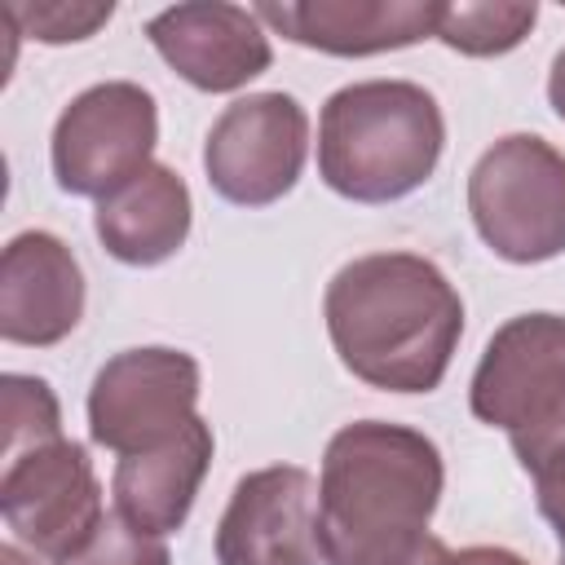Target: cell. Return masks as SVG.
Masks as SVG:
<instances>
[{
  "label": "cell",
  "mask_w": 565,
  "mask_h": 565,
  "mask_svg": "<svg viewBox=\"0 0 565 565\" xmlns=\"http://www.w3.org/2000/svg\"><path fill=\"white\" fill-rule=\"evenodd\" d=\"M322 318L340 366L384 393H433L463 335L455 282L419 252H371L340 265Z\"/></svg>",
  "instance_id": "cell-1"
},
{
  "label": "cell",
  "mask_w": 565,
  "mask_h": 565,
  "mask_svg": "<svg viewBox=\"0 0 565 565\" xmlns=\"http://www.w3.org/2000/svg\"><path fill=\"white\" fill-rule=\"evenodd\" d=\"M446 463L428 433L393 419H353L331 433L318 472L327 565H397L441 503Z\"/></svg>",
  "instance_id": "cell-2"
},
{
  "label": "cell",
  "mask_w": 565,
  "mask_h": 565,
  "mask_svg": "<svg viewBox=\"0 0 565 565\" xmlns=\"http://www.w3.org/2000/svg\"><path fill=\"white\" fill-rule=\"evenodd\" d=\"M446 119L415 79H358L318 115V177L349 203H397L441 163Z\"/></svg>",
  "instance_id": "cell-3"
},
{
  "label": "cell",
  "mask_w": 565,
  "mask_h": 565,
  "mask_svg": "<svg viewBox=\"0 0 565 565\" xmlns=\"http://www.w3.org/2000/svg\"><path fill=\"white\" fill-rule=\"evenodd\" d=\"M468 406L481 424L508 433L534 486L565 481V313L508 318L481 349Z\"/></svg>",
  "instance_id": "cell-4"
},
{
  "label": "cell",
  "mask_w": 565,
  "mask_h": 565,
  "mask_svg": "<svg viewBox=\"0 0 565 565\" xmlns=\"http://www.w3.org/2000/svg\"><path fill=\"white\" fill-rule=\"evenodd\" d=\"M477 238L508 265H543L565 252V154L539 132H508L468 172Z\"/></svg>",
  "instance_id": "cell-5"
},
{
  "label": "cell",
  "mask_w": 565,
  "mask_h": 565,
  "mask_svg": "<svg viewBox=\"0 0 565 565\" xmlns=\"http://www.w3.org/2000/svg\"><path fill=\"white\" fill-rule=\"evenodd\" d=\"M159 106L154 93L132 79H102L75 93L49 137V163L57 190L75 199H106L141 168L154 163Z\"/></svg>",
  "instance_id": "cell-6"
},
{
  "label": "cell",
  "mask_w": 565,
  "mask_h": 565,
  "mask_svg": "<svg viewBox=\"0 0 565 565\" xmlns=\"http://www.w3.org/2000/svg\"><path fill=\"white\" fill-rule=\"evenodd\" d=\"M203 371L172 344H137L106 358L88 384V437L110 455H137L168 441L199 415Z\"/></svg>",
  "instance_id": "cell-7"
},
{
  "label": "cell",
  "mask_w": 565,
  "mask_h": 565,
  "mask_svg": "<svg viewBox=\"0 0 565 565\" xmlns=\"http://www.w3.org/2000/svg\"><path fill=\"white\" fill-rule=\"evenodd\" d=\"M309 159V110L274 88L234 97L207 128V185L234 207H269L296 190Z\"/></svg>",
  "instance_id": "cell-8"
},
{
  "label": "cell",
  "mask_w": 565,
  "mask_h": 565,
  "mask_svg": "<svg viewBox=\"0 0 565 565\" xmlns=\"http://www.w3.org/2000/svg\"><path fill=\"white\" fill-rule=\"evenodd\" d=\"M0 516L13 530V539L35 556H71L106 516L102 481L93 472L88 450L71 437H57L4 459Z\"/></svg>",
  "instance_id": "cell-9"
},
{
  "label": "cell",
  "mask_w": 565,
  "mask_h": 565,
  "mask_svg": "<svg viewBox=\"0 0 565 565\" xmlns=\"http://www.w3.org/2000/svg\"><path fill=\"white\" fill-rule=\"evenodd\" d=\"M216 565H327L318 481L300 463H269L234 481L212 534Z\"/></svg>",
  "instance_id": "cell-10"
},
{
  "label": "cell",
  "mask_w": 565,
  "mask_h": 565,
  "mask_svg": "<svg viewBox=\"0 0 565 565\" xmlns=\"http://www.w3.org/2000/svg\"><path fill=\"white\" fill-rule=\"evenodd\" d=\"M146 40L199 93H238L274 62V44L256 9L225 0L159 9L146 22Z\"/></svg>",
  "instance_id": "cell-11"
},
{
  "label": "cell",
  "mask_w": 565,
  "mask_h": 565,
  "mask_svg": "<svg viewBox=\"0 0 565 565\" xmlns=\"http://www.w3.org/2000/svg\"><path fill=\"white\" fill-rule=\"evenodd\" d=\"M84 269L49 230H22L0 252V335L9 344H62L84 318Z\"/></svg>",
  "instance_id": "cell-12"
},
{
  "label": "cell",
  "mask_w": 565,
  "mask_h": 565,
  "mask_svg": "<svg viewBox=\"0 0 565 565\" xmlns=\"http://www.w3.org/2000/svg\"><path fill=\"white\" fill-rule=\"evenodd\" d=\"M433 0H269L256 18L300 49L327 57H375L437 35Z\"/></svg>",
  "instance_id": "cell-13"
},
{
  "label": "cell",
  "mask_w": 565,
  "mask_h": 565,
  "mask_svg": "<svg viewBox=\"0 0 565 565\" xmlns=\"http://www.w3.org/2000/svg\"><path fill=\"white\" fill-rule=\"evenodd\" d=\"M212 450H216L212 424L194 415L168 441L146 446L137 455H119L115 477H110L115 512L146 534H159V539L177 534L190 521L199 486L212 468Z\"/></svg>",
  "instance_id": "cell-14"
},
{
  "label": "cell",
  "mask_w": 565,
  "mask_h": 565,
  "mask_svg": "<svg viewBox=\"0 0 565 565\" xmlns=\"http://www.w3.org/2000/svg\"><path fill=\"white\" fill-rule=\"evenodd\" d=\"M194 225V199L177 168L150 163L106 199H97L93 234L119 265L154 269L172 260Z\"/></svg>",
  "instance_id": "cell-15"
},
{
  "label": "cell",
  "mask_w": 565,
  "mask_h": 565,
  "mask_svg": "<svg viewBox=\"0 0 565 565\" xmlns=\"http://www.w3.org/2000/svg\"><path fill=\"white\" fill-rule=\"evenodd\" d=\"M534 0H459L437 9V40L463 57H503L534 31Z\"/></svg>",
  "instance_id": "cell-16"
},
{
  "label": "cell",
  "mask_w": 565,
  "mask_h": 565,
  "mask_svg": "<svg viewBox=\"0 0 565 565\" xmlns=\"http://www.w3.org/2000/svg\"><path fill=\"white\" fill-rule=\"evenodd\" d=\"M0 397H4V459L66 437L62 406H57V393L49 388V380L26 375V371H4Z\"/></svg>",
  "instance_id": "cell-17"
},
{
  "label": "cell",
  "mask_w": 565,
  "mask_h": 565,
  "mask_svg": "<svg viewBox=\"0 0 565 565\" xmlns=\"http://www.w3.org/2000/svg\"><path fill=\"white\" fill-rule=\"evenodd\" d=\"M115 13L110 0H44V4H9L4 18L18 22L22 35L40 40V44H75L97 35V26H106Z\"/></svg>",
  "instance_id": "cell-18"
},
{
  "label": "cell",
  "mask_w": 565,
  "mask_h": 565,
  "mask_svg": "<svg viewBox=\"0 0 565 565\" xmlns=\"http://www.w3.org/2000/svg\"><path fill=\"white\" fill-rule=\"evenodd\" d=\"M53 565H172V552L159 534L137 530L119 512H106L97 521V530L71 556H62Z\"/></svg>",
  "instance_id": "cell-19"
},
{
  "label": "cell",
  "mask_w": 565,
  "mask_h": 565,
  "mask_svg": "<svg viewBox=\"0 0 565 565\" xmlns=\"http://www.w3.org/2000/svg\"><path fill=\"white\" fill-rule=\"evenodd\" d=\"M534 499H539V512L543 521L552 525V534L561 539L565 547V481H552V486H534Z\"/></svg>",
  "instance_id": "cell-20"
},
{
  "label": "cell",
  "mask_w": 565,
  "mask_h": 565,
  "mask_svg": "<svg viewBox=\"0 0 565 565\" xmlns=\"http://www.w3.org/2000/svg\"><path fill=\"white\" fill-rule=\"evenodd\" d=\"M446 565H530L525 556H516L512 547H490V543H477V547H463V552H450Z\"/></svg>",
  "instance_id": "cell-21"
},
{
  "label": "cell",
  "mask_w": 565,
  "mask_h": 565,
  "mask_svg": "<svg viewBox=\"0 0 565 565\" xmlns=\"http://www.w3.org/2000/svg\"><path fill=\"white\" fill-rule=\"evenodd\" d=\"M547 106L565 124V49L552 57V71H547Z\"/></svg>",
  "instance_id": "cell-22"
},
{
  "label": "cell",
  "mask_w": 565,
  "mask_h": 565,
  "mask_svg": "<svg viewBox=\"0 0 565 565\" xmlns=\"http://www.w3.org/2000/svg\"><path fill=\"white\" fill-rule=\"evenodd\" d=\"M0 565H40V561H35V556H26L18 543H4V547H0Z\"/></svg>",
  "instance_id": "cell-23"
},
{
  "label": "cell",
  "mask_w": 565,
  "mask_h": 565,
  "mask_svg": "<svg viewBox=\"0 0 565 565\" xmlns=\"http://www.w3.org/2000/svg\"><path fill=\"white\" fill-rule=\"evenodd\" d=\"M556 565H565V547H561V556H556Z\"/></svg>",
  "instance_id": "cell-24"
}]
</instances>
